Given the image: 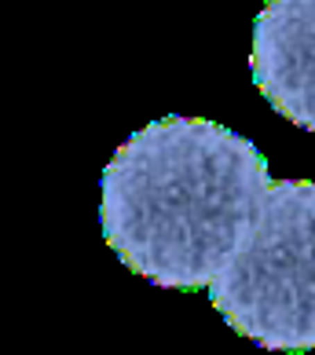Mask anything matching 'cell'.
I'll return each mask as SVG.
<instances>
[{"label":"cell","mask_w":315,"mask_h":355,"mask_svg":"<svg viewBox=\"0 0 315 355\" xmlns=\"http://www.w3.org/2000/svg\"><path fill=\"white\" fill-rule=\"evenodd\" d=\"M249 70L275 114L315 132V0H264Z\"/></svg>","instance_id":"obj_3"},{"label":"cell","mask_w":315,"mask_h":355,"mask_svg":"<svg viewBox=\"0 0 315 355\" xmlns=\"http://www.w3.org/2000/svg\"><path fill=\"white\" fill-rule=\"evenodd\" d=\"M271 173L253 139L205 117H162L103 168V239L162 289H209L246 245Z\"/></svg>","instance_id":"obj_1"},{"label":"cell","mask_w":315,"mask_h":355,"mask_svg":"<svg viewBox=\"0 0 315 355\" xmlns=\"http://www.w3.org/2000/svg\"><path fill=\"white\" fill-rule=\"evenodd\" d=\"M209 300L264 352H315V180H271L246 245L209 282Z\"/></svg>","instance_id":"obj_2"}]
</instances>
